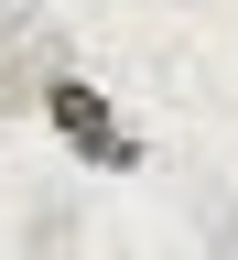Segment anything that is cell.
Returning a JSON list of instances; mask_svg holds the SVG:
<instances>
[{"instance_id": "cell-1", "label": "cell", "mask_w": 238, "mask_h": 260, "mask_svg": "<svg viewBox=\"0 0 238 260\" xmlns=\"http://www.w3.org/2000/svg\"><path fill=\"white\" fill-rule=\"evenodd\" d=\"M44 130H54L65 152H87L97 130H119V109H109V87H97V76H44Z\"/></svg>"}, {"instance_id": "cell-2", "label": "cell", "mask_w": 238, "mask_h": 260, "mask_svg": "<svg viewBox=\"0 0 238 260\" xmlns=\"http://www.w3.org/2000/svg\"><path fill=\"white\" fill-rule=\"evenodd\" d=\"M76 162H87V174H141V162H152V141H141V130L119 119V130H97V141H87Z\"/></svg>"}]
</instances>
